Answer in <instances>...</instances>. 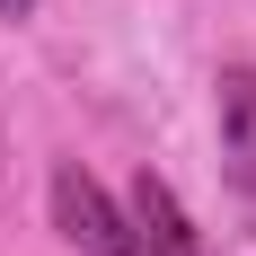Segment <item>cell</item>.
<instances>
[{
	"label": "cell",
	"instance_id": "cell-1",
	"mask_svg": "<svg viewBox=\"0 0 256 256\" xmlns=\"http://www.w3.org/2000/svg\"><path fill=\"white\" fill-rule=\"evenodd\" d=\"M44 204H53V230H62V248H71V256H150V248H142V230H132V212H124V194H106L80 159L53 168Z\"/></svg>",
	"mask_w": 256,
	"mask_h": 256
},
{
	"label": "cell",
	"instance_id": "cell-2",
	"mask_svg": "<svg viewBox=\"0 0 256 256\" xmlns=\"http://www.w3.org/2000/svg\"><path fill=\"white\" fill-rule=\"evenodd\" d=\"M212 132H221V177L256 221V62H221L212 80Z\"/></svg>",
	"mask_w": 256,
	"mask_h": 256
},
{
	"label": "cell",
	"instance_id": "cell-3",
	"mask_svg": "<svg viewBox=\"0 0 256 256\" xmlns=\"http://www.w3.org/2000/svg\"><path fill=\"white\" fill-rule=\"evenodd\" d=\"M124 212H132V230H142V248H150V256H212V238L194 230V212L177 204V186L150 177V168L124 186Z\"/></svg>",
	"mask_w": 256,
	"mask_h": 256
},
{
	"label": "cell",
	"instance_id": "cell-4",
	"mask_svg": "<svg viewBox=\"0 0 256 256\" xmlns=\"http://www.w3.org/2000/svg\"><path fill=\"white\" fill-rule=\"evenodd\" d=\"M36 18V0H0V26H26Z\"/></svg>",
	"mask_w": 256,
	"mask_h": 256
}]
</instances>
